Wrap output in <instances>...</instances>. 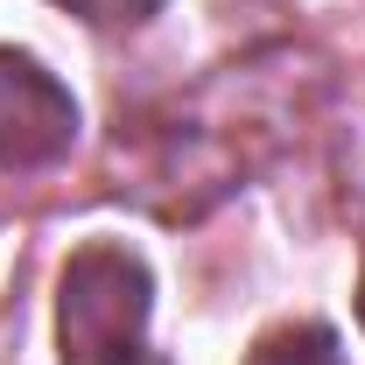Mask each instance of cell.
I'll return each mask as SVG.
<instances>
[{"instance_id":"obj_2","label":"cell","mask_w":365,"mask_h":365,"mask_svg":"<svg viewBox=\"0 0 365 365\" xmlns=\"http://www.w3.org/2000/svg\"><path fill=\"white\" fill-rule=\"evenodd\" d=\"M78 140V106L71 91L29 56H0V162L7 169H43L71 155Z\"/></svg>"},{"instance_id":"obj_3","label":"cell","mask_w":365,"mask_h":365,"mask_svg":"<svg viewBox=\"0 0 365 365\" xmlns=\"http://www.w3.org/2000/svg\"><path fill=\"white\" fill-rule=\"evenodd\" d=\"M359 317H365V295H359Z\"/></svg>"},{"instance_id":"obj_1","label":"cell","mask_w":365,"mask_h":365,"mask_svg":"<svg viewBox=\"0 0 365 365\" xmlns=\"http://www.w3.org/2000/svg\"><path fill=\"white\" fill-rule=\"evenodd\" d=\"M148 330V267L127 246H85L63 267L56 344L63 365H134Z\"/></svg>"}]
</instances>
